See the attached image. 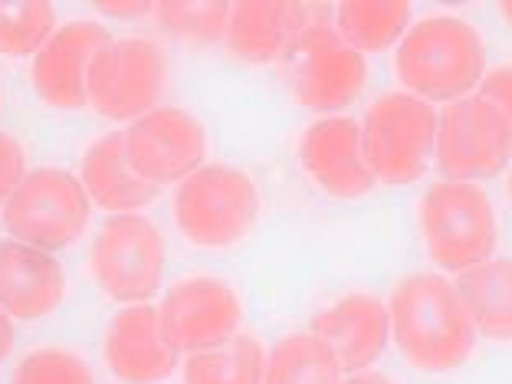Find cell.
Instances as JSON below:
<instances>
[{"mask_svg": "<svg viewBox=\"0 0 512 384\" xmlns=\"http://www.w3.org/2000/svg\"><path fill=\"white\" fill-rule=\"evenodd\" d=\"M165 237L145 214H115L92 240L89 270L96 286L119 306H145L161 293Z\"/></svg>", "mask_w": 512, "mask_h": 384, "instance_id": "52a82bcc", "label": "cell"}, {"mask_svg": "<svg viewBox=\"0 0 512 384\" xmlns=\"http://www.w3.org/2000/svg\"><path fill=\"white\" fill-rule=\"evenodd\" d=\"M342 365L316 332H293L266 355L263 384H342Z\"/></svg>", "mask_w": 512, "mask_h": 384, "instance_id": "7402d4cb", "label": "cell"}, {"mask_svg": "<svg viewBox=\"0 0 512 384\" xmlns=\"http://www.w3.org/2000/svg\"><path fill=\"white\" fill-rule=\"evenodd\" d=\"M122 135L135 174L158 191L181 184L207 165V128L188 109L158 106Z\"/></svg>", "mask_w": 512, "mask_h": 384, "instance_id": "8fae6325", "label": "cell"}, {"mask_svg": "<svg viewBox=\"0 0 512 384\" xmlns=\"http://www.w3.org/2000/svg\"><path fill=\"white\" fill-rule=\"evenodd\" d=\"M79 181L89 194L92 207L106 214H138L158 201V188H151L135 174L125 151V135L109 132L96 138L79 165Z\"/></svg>", "mask_w": 512, "mask_h": 384, "instance_id": "d6986e66", "label": "cell"}, {"mask_svg": "<svg viewBox=\"0 0 512 384\" xmlns=\"http://www.w3.org/2000/svg\"><path fill=\"white\" fill-rule=\"evenodd\" d=\"M96 10L115 20H138V17L155 14V4H148V0H135V4H125V0H119V4H115V0H99Z\"/></svg>", "mask_w": 512, "mask_h": 384, "instance_id": "f1b7e54d", "label": "cell"}, {"mask_svg": "<svg viewBox=\"0 0 512 384\" xmlns=\"http://www.w3.org/2000/svg\"><path fill=\"white\" fill-rule=\"evenodd\" d=\"M66 299V270L53 253L20 240H0V309L10 319L53 316Z\"/></svg>", "mask_w": 512, "mask_h": 384, "instance_id": "ac0fdd59", "label": "cell"}, {"mask_svg": "<svg viewBox=\"0 0 512 384\" xmlns=\"http://www.w3.org/2000/svg\"><path fill=\"white\" fill-rule=\"evenodd\" d=\"M286 79L299 106L325 115L345 109L362 96L368 63L335 30V7L325 10L286 56Z\"/></svg>", "mask_w": 512, "mask_h": 384, "instance_id": "9c48e42d", "label": "cell"}, {"mask_svg": "<svg viewBox=\"0 0 512 384\" xmlns=\"http://www.w3.org/2000/svg\"><path fill=\"white\" fill-rule=\"evenodd\" d=\"M174 227L204 250H227L250 237L260 217V188L234 165H204L184 178L171 201Z\"/></svg>", "mask_w": 512, "mask_h": 384, "instance_id": "3957f363", "label": "cell"}, {"mask_svg": "<svg viewBox=\"0 0 512 384\" xmlns=\"http://www.w3.org/2000/svg\"><path fill=\"white\" fill-rule=\"evenodd\" d=\"M266 355L270 352H266L256 335L240 332L227 345L184 358L181 381L184 384H263Z\"/></svg>", "mask_w": 512, "mask_h": 384, "instance_id": "603a6c76", "label": "cell"}, {"mask_svg": "<svg viewBox=\"0 0 512 384\" xmlns=\"http://www.w3.org/2000/svg\"><path fill=\"white\" fill-rule=\"evenodd\" d=\"M112 40L115 37L99 20H69L33 56V92L53 109L89 106V66L102 46H109Z\"/></svg>", "mask_w": 512, "mask_h": 384, "instance_id": "5bb4252c", "label": "cell"}, {"mask_svg": "<svg viewBox=\"0 0 512 384\" xmlns=\"http://www.w3.org/2000/svg\"><path fill=\"white\" fill-rule=\"evenodd\" d=\"M299 161L325 194L358 201L378 188L362 145V122L348 115H325L299 138Z\"/></svg>", "mask_w": 512, "mask_h": 384, "instance_id": "4fadbf2b", "label": "cell"}, {"mask_svg": "<svg viewBox=\"0 0 512 384\" xmlns=\"http://www.w3.org/2000/svg\"><path fill=\"white\" fill-rule=\"evenodd\" d=\"M230 10L234 4L227 0H161L151 17L174 40L188 46H217L227 40Z\"/></svg>", "mask_w": 512, "mask_h": 384, "instance_id": "cb8c5ba5", "label": "cell"}, {"mask_svg": "<svg viewBox=\"0 0 512 384\" xmlns=\"http://www.w3.org/2000/svg\"><path fill=\"white\" fill-rule=\"evenodd\" d=\"M168 53L148 37H119L89 66V106L109 122H138L161 106Z\"/></svg>", "mask_w": 512, "mask_h": 384, "instance_id": "ba28073f", "label": "cell"}, {"mask_svg": "<svg viewBox=\"0 0 512 384\" xmlns=\"http://www.w3.org/2000/svg\"><path fill=\"white\" fill-rule=\"evenodd\" d=\"M92 201L79 174L66 168H33L10 201L0 207V224L10 240L46 253H60L86 234Z\"/></svg>", "mask_w": 512, "mask_h": 384, "instance_id": "8992f818", "label": "cell"}, {"mask_svg": "<svg viewBox=\"0 0 512 384\" xmlns=\"http://www.w3.org/2000/svg\"><path fill=\"white\" fill-rule=\"evenodd\" d=\"M158 316L171 348L188 358L227 345L240 335L243 302L224 279L188 276L161 296Z\"/></svg>", "mask_w": 512, "mask_h": 384, "instance_id": "7c38bea8", "label": "cell"}, {"mask_svg": "<svg viewBox=\"0 0 512 384\" xmlns=\"http://www.w3.org/2000/svg\"><path fill=\"white\" fill-rule=\"evenodd\" d=\"M421 234L440 270L467 273L493 260L499 247L496 207L480 184L437 181L421 197Z\"/></svg>", "mask_w": 512, "mask_h": 384, "instance_id": "277c9868", "label": "cell"}, {"mask_svg": "<svg viewBox=\"0 0 512 384\" xmlns=\"http://www.w3.org/2000/svg\"><path fill=\"white\" fill-rule=\"evenodd\" d=\"M309 332L329 342L345 375H362L378 362L391 342L388 302L371 293L345 296L316 312Z\"/></svg>", "mask_w": 512, "mask_h": 384, "instance_id": "e0dca14e", "label": "cell"}, {"mask_svg": "<svg viewBox=\"0 0 512 384\" xmlns=\"http://www.w3.org/2000/svg\"><path fill=\"white\" fill-rule=\"evenodd\" d=\"M414 27L407 0H345L335 4V30L358 53H384L398 46Z\"/></svg>", "mask_w": 512, "mask_h": 384, "instance_id": "44dd1931", "label": "cell"}, {"mask_svg": "<svg viewBox=\"0 0 512 384\" xmlns=\"http://www.w3.org/2000/svg\"><path fill=\"white\" fill-rule=\"evenodd\" d=\"M60 30L50 0H0V56H37Z\"/></svg>", "mask_w": 512, "mask_h": 384, "instance_id": "d4e9b609", "label": "cell"}, {"mask_svg": "<svg viewBox=\"0 0 512 384\" xmlns=\"http://www.w3.org/2000/svg\"><path fill=\"white\" fill-rule=\"evenodd\" d=\"M14 342H17L14 319L0 309V362H7V358H10V352H14Z\"/></svg>", "mask_w": 512, "mask_h": 384, "instance_id": "f546056e", "label": "cell"}, {"mask_svg": "<svg viewBox=\"0 0 512 384\" xmlns=\"http://www.w3.org/2000/svg\"><path fill=\"white\" fill-rule=\"evenodd\" d=\"M440 112L411 92H388L362 119V145L378 184L404 188L421 181L437 151Z\"/></svg>", "mask_w": 512, "mask_h": 384, "instance_id": "5b68a950", "label": "cell"}, {"mask_svg": "<svg viewBox=\"0 0 512 384\" xmlns=\"http://www.w3.org/2000/svg\"><path fill=\"white\" fill-rule=\"evenodd\" d=\"M391 339L421 371H453L473 355L476 325L463 306L457 283L437 273H414L388 299Z\"/></svg>", "mask_w": 512, "mask_h": 384, "instance_id": "6da1fadb", "label": "cell"}, {"mask_svg": "<svg viewBox=\"0 0 512 384\" xmlns=\"http://www.w3.org/2000/svg\"><path fill=\"white\" fill-rule=\"evenodd\" d=\"M506 194H509V201H512V171H509V181H506Z\"/></svg>", "mask_w": 512, "mask_h": 384, "instance_id": "d6a6232c", "label": "cell"}, {"mask_svg": "<svg viewBox=\"0 0 512 384\" xmlns=\"http://www.w3.org/2000/svg\"><path fill=\"white\" fill-rule=\"evenodd\" d=\"M457 293L470 309L476 332L512 342V260H493L457 276Z\"/></svg>", "mask_w": 512, "mask_h": 384, "instance_id": "ffe728a7", "label": "cell"}, {"mask_svg": "<svg viewBox=\"0 0 512 384\" xmlns=\"http://www.w3.org/2000/svg\"><path fill=\"white\" fill-rule=\"evenodd\" d=\"M512 161V132L496 106L467 96L440 109L434 165L444 181H490Z\"/></svg>", "mask_w": 512, "mask_h": 384, "instance_id": "30bf717a", "label": "cell"}, {"mask_svg": "<svg viewBox=\"0 0 512 384\" xmlns=\"http://www.w3.org/2000/svg\"><path fill=\"white\" fill-rule=\"evenodd\" d=\"M476 96H483L490 106H496L499 115L506 119L509 132H512V66L490 69L486 79L480 83V92H476Z\"/></svg>", "mask_w": 512, "mask_h": 384, "instance_id": "83f0119b", "label": "cell"}, {"mask_svg": "<svg viewBox=\"0 0 512 384\" xmlns=\"http://www.w3.org/2000/svg\"><path fill=\"white\" fill-rule=\"evenodd\" d=\"M106 368L122 384H161L178 371L181 355L161 329L158 306H125L112 316L102 342Z\"/></svg>", "mask_w": 512, "mask_h": 384, "instance_id": "2e32d148", "label": "cell"}, {"mask_svg": "<svg viewBox=\"0 0 512 384\" xmlns=\"http://www.w3.org/2000/svg\"><path fill=\"white\" fill-rule=\"evenodd\" d=\"M10 384H96V375L76 352L37 348L20 358Z\"/></svg>", "mask_w": 512, "mask_h": 384, "instance_id": "484cf974", "label": "cell"}, {"mask_svg": "<svg viewBox=\"0 0 512 384\" xmlns=\"http://www.w3.org/2000/svg\"><path fill=\"white\" fill-rule=\"evenodd\" d=\"M499 10H503L506 23H509V27H512V0H509V4H503V7H499Z\"/></svg>", "mask_w": 512, "mask_h": 384, "instance_id": "1f68e13d", "label": "cell"}, {"mask_svg": "<svg viewBox=\"0 0 512 384\" xmlns=\"http://www.w3.org/2000/svg\"><path fill=\"white\" fill-rule=\"evenodd\" d=\"M394 69L404 92L430 106H450L480 92L486 79V46L467 20L430 14L417 20L398 43Z\"/></svg>", "mask_w": 512, "mask_h": 384, "instance_id": "7a4b0ae2", "label": "cell"}, {"mask_svg": "<svg viewBox=\"0 0 512 384\" xmlns=\"http://www.w3.org/2000/svg\"><path fill=\"white\" fill-rule=\"evenodd\" d=\"M325 4L299 0H237L224 46L243 63H286L293 46L325 14Z\"/></svg>", "mask_w": 512, "mask_h": 384, "instance_id": "9a60e30c", "label": "cell"}, {"mask_svg": "<svg viewBox=\"0 0 512 384\" xmlns=\"http://www.w3.org/2000/svg\"><path fill=\"white\" fill-rule=\"evenodd\" d=\"M342 384H394L391 378H384V375H375V371H362V375H352L348 381Z\"/></svg>", "mask_w": 512, "mask_h": 384, "instance_id": "4dcf8cb0", "label": "cell"}, {"mask_svg": "<svg viewBox=\"0 0 512 384\" xmlns=\"http://www.w3.org/2000/svg\"><path fill=\"white\" fill-rule=\"evenodd\" d=\"M27 151L14 135L0 128V207L10 201V194L20 188V181L27 178Z\"/></svg>", "mask_w": 512, "mask_h": 384, "instance_id": "4316f807", "label": "cell"}]
</instances>
